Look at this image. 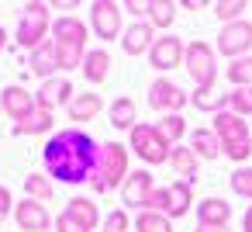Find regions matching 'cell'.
I'll return each instance as SVG.
<instances>
[{
  "instance_id": "obj_1",
  "label": "cell",
  "mask_w": 252,
  "mask_h": 232,
  "mask_svg": "<svg viewBox=\"0 0 252 232\" xmlns=\"http://www.w3.org/2000/svg\"><path fill=\"white\" fill-rule=\"evenodd\" d=\"M42 159L49 166V173L63 184H90L97 159H100V146L80 132V128H63L52 135V142H45Z\"/></svg>"
},
{
  "instance_id": "obj_2",
  "label": "cell",
  "mask_w": 252,
  "mask_h": 232,
  "mask_svg": "<svg viewBox=\"0 0 252 232\" xmlns=\"http://www.w3.org/2000/svg\"><path fill=\"white\" fill-rule=\"evenodd\" d=\"M214 135L221 139V153L235 163H245L252 156V132L245 125V118L231 115V111H221L214 115Z\"/></svg>"
},
{
  "instance_id": "obj_3",
  "label": "cell",
  "mask_w": 252,
  "mask_h": 232,
  "mask_svg": "<svg viewBox=\"0 0 252 232\" xmlns=\"http://www.w3.org/2000/svg\"><path fill=\"white\" fill-rule=\"evenodd\" d=\"M125 180H128V149L121 142L100 146V159H97V170L90 177V187L97 194H107V191L121 187Z\"/></svg>"
},
{
  "instance_id": "obj_4",
  "label": "cell",
  "mask_w": 252,
  "mask_h": 232,
  "mask_svg": "<svg viewBox=\"0 0 252 232\" xmlns=\"http://www.w3.org/2000/svg\"><path fill=\"white\" fill-rule=\"evenodd\" d=\"M183 70L190 73V80L197 83V90H214L218 80V56L207 42H190L187 56H183Z\"/></svg>"
},
{
  "instance_id": "obj_5",
  "label": "cell",
  "mask_w": 252,
  "mask_h": 232,
  "mask_svg": "<svg viewBox=\"0 0 252 232\" xmlns=\"http://www.w3.org/2000/svg\"><path fill=\"white\" fill-rule=\"evenodd\" d=\"M49 4H25L21 11V21H18V45L21 49H38L45 42V32H49Z\"/></svg>"
},
{
  "instance_id": "obj_6",
  "label": "cell",
  "mask_w": 252,
  "mask_h": 232,
  "mask_svg": "<svg viewBox=\"0 0 252 232\" xmlns=\"http://www.w3.org/2000/svg\"><path fill=\"white\" fill-rule=\"evenodd\" d=\"M131 149H135V156L145 159L149 166L166 163L169 153H173V146L156 132V125H135V128H131Z\"/></svg>"
},
{
  "instance_id": "obj_7",
  "label": "cell",
  "mask_w": 252,
  "mask_h": 232,
  "mask_svg": "<svg viewBox=\"0 0 252 232\" xmlns=\"http://www.w3.org/2000/svg\"><path fill=\"white\" fill-rule=\"evenodd\" d=\"M249 49H252V21H231V25H224L221 28V35H218V52L221 56H228V59H242V56H249Z\"/></svg>"
},
{
  "instance_id": "obj_8",
  "label": "cell",
  "mask_w": 252,
  "mask_h": 232,
  "mask_svg": "<svg viewBox=\"0 0 252 232\" xmlns=\"http://www.w3.org/2000/svg\"><path fill=\"white\" fill-rule=\"evenodd\" d=\"M187 90L180 87V83H173V80H166V77H159L152 87H149V104L156 108V111H162V115H180L183 108H187Z\"/></svg>"
},
{
  "instance_id": "obj_9",
  "label": "cell",
  "mask_w": 252,
  "mask_h": 232,
  "mask_svg": "<svg viewBox=\"0 0 252 232\" xmlns=\"http://www.w3.org/2000/svg\"><path fill=\"white\" fill-rule=\"evenodd\" d=\"M183 56H187V45H183L176 35H162V39H156V45L149 49V63H152V70H159V73L176 70V66L183 63Z\"/></svg>"
},
{
  "instance_id": "obj_10",
  "label": "cell",
  "mask_w": 252,
  "mask_h": 232,
  "mask_svg": "<svg viewBox=\"0 0 252 232\" xmlns=\"http://www.w3.org/2000/svg\"><path fill=\"white\" fill-rule=\"evenodd\" d=\"M90 25L97 32V39L111 42L121 35V4H111V0H97L90 7Z\"/></svg>"
},
{
  "instance_id": "obj_11",
  "label": "cell",
  "mask_w": 252,
  "mask_h": 232,
  "mask_svg": "<svg viewBox=\"0 0 252 232\" xmlns=\"http://www.w3.org/2000/svg\"><path fill=\"white\" fill-rule=\"evenodd\" d=\"M152 191H156L152 173H149V170H135V173H128V180L121 184V201H125L128 208H142V211H145Z\"/></svg>"
},
{
  "instance_id": "obj_12",
  "label": "cell",
  "mask_w": 252,
  "mask_h": 232,
  "mask_svg": "<svg viewBox=\"0 0 252 232\" xmlns=\"http://www.w3.org/2000/svg\"><path fill=\"white\" fill-rule=\"evenodd\" d=\"M14 222H18V229H21V232H49L52 215L45 211V204H42V201L28 197V201H21V204L14 208Z\"/></svg>"
},
{
  "instance_id": "obj_13",
  "label": "cell",
  "mask_w": 252,
  "mask_h": 232,
  "mask_svg": "<svg viewBox=\"0 0 252 232\" xmlns=\"http://www.w3.org/2000/svg\"><path fill=\"white\" fill-rule=\"evenodd\" d=\"M35 104L45 108V111H56L59 104H73V83L63 80V77H52L42 83V90L35 94Z\"/></svg>"
},
{
  "instance_id": "obj_14",
  "label": "cell",
  "mask_w": 252,
  "mask_h": 232,
  "mask_svg": "<svg viewBox=\"0 0 252 232\" xmlns=\"http://www.w3.org/2000/svg\"><path fill=\"white\" fill-rule=\"evenodd\" d=\"M0 108H4V111L14 118V125H18V121H21V118H28L38 104H35V97H32L25 87H18V83H14V87H4V94H0Z\"/></svg>"
},
{
  "instance_id": "obj_15",
  "label": "cell",
  "mask_w": 252,
  "mask_h": 232,
  "mask_svg": "<svg viewBox=\"0 0 252 232\" xmlns=\"http://www.w3.org/2000/svg\"><path fill=\"white\" fill-rule=\"evenodd\" d=\"M156 45V28L149 25V21H135L128 32H125V39H121V49L128 52V56H142V52H149Z\"/></svg>"
},
{
  "instance_id": "obj_16",
  "label": "cell",
  "mask_w": 252,
  "mask_h": 232,
  "mask_svg": "<svg viewBox=\"0 0 252 232\" xmlns=\"http://www.w3.org/2000/svg\"><path fill=\"white\" fill-rule=\"evenodd\" d=\"M169 166L176 170V177H180L183 184H197V177H200V163H197V153H193L190 146H173Z\"/></svg>"
},
{
  "instance_id": "obj_17",
  "label": "cell",
  "mask_w": 252,
  "mask_h": 232,
  "mask_svg": "<svg viewBox=\"0 0 252 232\" xmlns=\"http://www.w3.org/2000/svg\"><path fill=\"white\" fill-rule=\"evenodd\" d=\"M28 66H32V73H35V77L52 80V73L59 70V52H56V42H52V39H45V42H42V45L32 52Z\"/></svg>"
},
{
  "instance_id": "obj_18",
  "label": "cell",
  "mask_w": 252,
  "mask_h": 232,
  "mask_svg": "<svg viewBox=\"0 0 252 232\" xmlns=\"http://www.w3.org/2000/svg\"><path fill=\"white\" fill-rule=\"evenodd\" d=\"M190 204H193V184L176 180L166 187V218H183L190 211Z\"/></svg>"
},
{
  "instance_id": "obj_19",
  "label": "cell",
  "mask_w": 252,
  "mask_h": 232,
  "mask_svg": "<svg viewBox=\"0 0 252 232\" xmlns=\"http://www.w3.org/2000/svg\"><path fill=\"white\" fill-rule=\"evenodd\" d=\"M231 222V204L224 197H204L197 204V225H228Z\"/></svg>"
},
{
  "instance_id": "obj_20",
  "label": "cell",
  "mask_w": 252,
  "mask_h": 232,
  "mask_svg": "<svg viewBox=\"0 0 252 232\" xmlns=\"http://www.w3.org/2000/svg\"><path fill=\"white\" fill-rule=\"evenodd\" d=\"M52 39L56 42H69V45H87V25L80 18H59L52 21Z\"/></svg>"
},
{
  "instance_id": "obj_21",
  "label": "cell",
  "mask_w": 252,
  "mask_h": 232,
  "mask_svg": "<svg viewBox=\"0 0 252 232\" xmlns=\"http://www.w3.org/2000/svg\"><path fill=\"white\" fill-rule=\"evenodd\" d=\"M66 215H69L73 222H80L87 232H94L97 225H104V222H100V211H97V204H94L90 197H73V201L66 204Z\"/></svg>"
},
{
  "instance_id": "obj_22",
  "label": "cell",
  "mask_w": 252,
  "mask_h": 232,
  "mask_svg": "<svg viewBox=\"0 0 252 232\" xmlns=\"http://www.w3.org/2000/svg\"><path fill=\"white\" fill-rule=\"evenodd\" d=\"M190 149L197 153V159H218L221 139L214 135V128H197V132H190Z\"/></svg>"
},
{
  "instance_id": "obj_23",
  "label": "cell",
  "mask_w": 252,
  "mask_h": 232,
  "mask_svg": "<svg viewBox=\"0 0 252 232\" xmlns=\"http://www.w3.org/2000/svg\"><path fill=\"white\" fill-rule=\"evenodd\" d=\"M107 73H111V56H107V49H90L87 59H83V77H87L90 83H104Z\"/></svg>"
},
{
  "instance_id": "obj_24",
  "label": "cell",
  "mask_w": 252,
  "mask_h": 232,
  "mask_svg": "<svg viewBox=\"0 0 252 232\" xmlns=\"http://www.w3.org/2000/svg\"><path fill=\"white\" fill-rule=\"evenodd\" d=\"M52 111H45V108H35L28 118H21L18 125H14V135H45V132H52Z\"/></svg>"
},
{
  "instance_id": "obj_25",
  "label": "cell",
  "mask_w": 252,
  "mask_h": 232,
  "mask_svg": "<svg viewBox=\"0 0 252 232\" xmlns=\"http://www.w3.org/2000/svg\"><path fill=\"white\" fill-rule=\"evenodd\" d=\"M100 111H104L100 94H80V97H73V104H69V118H73V121H90V118H97Z\"/></svg>"
},
{
  "instance_id": "obj_26",
  "label": "cell",
  "mask_w": 252,
  "mask_h": 232,
  "mask_svg": "<svg viewBox=\"0 0 252 232\" xmlns=\"http://www.w3.org/2000/svg\"><path fill=\"white\" fill-rule=\"evenodd\" d=\"M190 104H193L197 111L221 115V111H228V94H218V90H197V94L190 97Z\"/></svg>"
},
{
  "instance_id": "obj_27",
  "label": "cell",
  "mask_w": 252,
  "mask_h": 232,
  "mask_svg": "<svg viewBox=\"0 0 252 232\" xmlns=\"http://www.w3.org/2000/svg\"><path fill=\"white\" fill-rule=\"evenodd\" d=\"M135 121H138V118H135V101H131V97H118V101L111 104V125L131 132Z\"/></svg>"
},
{
  "instance_id": "obj_28",
  "label": "cell",
  "mask_w": 252,
  "mask_h": 232,
  "mask_svg": "<svg viewBox=\"0 0 252 232\" xmlns=\"http://www.w3.org/2000/svg\"><path fill=\"white\" fill-rule=\"evenodd\" d=\"M156 132H159L169 146H180V139H183V132H187V121H183V115H162V121H156Z\"/></svg>"
},
{
  "instance_id": "obj_29",
  "label": "cell",
  "mask_w": 252,
  "mask_h": 232,
  "mask_svg": "<svg viewBox=\"0 0 252 232\" xmlns=\"http://www.w3.org/2000/svg\"><path fill=\"white\" fill-rule=\"evenodd\" d=\"M145 14H149L152 28H169L173 18H176V7L169 4V0H152V4H145Z\"/></svg>"
},
{
  "instance_id": "obj_30",
  "label": "cell",
  "mask_w": 252,
  "mask_h": 232,
  "mask_svg": "<svg viewBox=\"0 0 252 232\" xmlns=\"http://www.w3.org/2000/svg\"><path fill=\"white\" fill-rule=\"evenodd\" d=\"M224 77L235 83V87H252V56H242V59H231Z\"/></svg>"
},
{
  "instance_id": "obj_31",
  "label": "cell",
  "mask_w": 252,
  "mask_h": 232,
  "mask_svg": "<svg viewBox=\"0 0 252 232\" xmlns=\"http://www.w3.org/2000/svg\"><path fill=\"white\" fill-rule=\"evenodd\" d=\"M52 42H56V39H52ZM56 52H59V70H76V66H83V59H87L83 45H69V42H56Z\"/></svg>"
},
{
  "instance_id": "obj_32",
  "label": "cell",
  "mask_w": 252,
  "mask_h": 232,
  "mask_svg": "<svg viewBox=\"0 0 252 232\" xmlns=\"http://www.w3.org/2000/svg\"><path fill=\"white\" fill-rule=\"evenodd\" d=\"M135 232H173V225H169V218L159 215V211H138Z\"/></svg>"
},
{
  "instance_id": "obj_33",
  "label": "cell",
  "mask_w": 252,
  "mask_h": 232,
  "mask_svg": "<svg viewBox=\"0 0 252 232\" xmlns=\"http://www.w3.org/2000/svg\"><path fill=\"white\" fill-rule=\"evenodd\" d=\"M25 191H28L35 201H49V197L56 194V184H52L49 177H42V173H32V177H25Z\"/></svg>"
},
{
  "instance_id": "obj_34",
  "label": "cell",
  "mask_w": 252,
  "mask_h": 232,
  "mask_svg": "<svg viewBox=\"0 0 252 232\" xmlns=\"http://www.w3.org/2000/svg\"><path fill=\"white\" fill-rule=\"evenodd\" d=\"M228 111L238 115V118L252 115V87H235V90L228 94Z\"/></svg>"
},
{
  "instance_id": "obj_35",
  "label": "cell",
  "mask_w": 252,
  "mask_h": 232,
  "mask_svg": "<svg viewBox=\"0 0 252 232\" xmlns=\"http://www.w3.org/2000/svg\"><path fill=\"white\" fill-rule=\"evenodd\" d=\"M242 11H249V4H245V0H218V4H214V14H218L224 25L242 21Z\"/></svg>"
},
{
  "instance_id": "obj_36",
  "label": "cell",
  "mask_w": 252,
  "mask_h": 232,
  "mask_svg": "<svg viewBox=\"0 0 252 232\" xmlns=\"http://www.w3.org/2000/svg\"><path fill=\"white\" fill-rule=\"evenodd\" d=\"M228 184H231V191H235L238 197H249V201H252V166H238V170L228 177Z\"/></svg>"
},
{
  "instance_id": "obj_37",
  "label": "cell",
  "mask_w": 252,
  "mask_h": 232,
  "mask_svg": "<svg viewBox=\"0 0 252 232\" xmlns=\"http://www.w3.org/2000/svg\"><path fill=\"white\" fill-rule=\"evenodd\" d=\"M104 232H128V211H111L107 218H104Z\"/></svg>"
},
{
  "instance_id": "obj_38",
  "label": "cell",
  "mask_w": 252,
  "mask_h": 232,
  "mask_svg": "<svg viewBox=\"0 0 252 232\" xmlns=\"http://www.w3.org/2000/svg\"><path fill=\"white\" fill-rule=\"evenodd\" d=\"M56 232H87V229H83L80 222H73V218H69V215L63 211V215L56 218Z\"/></svg>"
},
{
  "instance_id": "obj_39",
  "label": "cell",
  "mask_w": 252,
  "mask_h": 232,
  "mask_svg": "<svg viewBox=\"0 0 252 232\" xmlns=\"http://www.w3.org/2000/svg\"><path fill=\"white\" fill-rule=\"evenodd\" d=\"M14 211V201H11V191L4 187V184H0V218H4V215H11Z\"/></svg>"
},
{
  "instance_id": "obj_40",
  "label": "cell",
  "mask_w": 252,
  "mask_h": 232,
  "mask_svg": "<svg viewBox=\"0 0 252 232\" xmlns=\"http://www.w3.org/2000/svg\"><path fill=\"white\" fill-rule=\"evenodd\" d=\"M242 232H252V204H249L245 215H242Z\"/></svg>"
},
{
  "instance_id": "obj_41",
  "label": "cell",
  "mask_w": 252,
  "mask_h": 232,
  "mask_svg": "<svg viewBox=\"0 0 252 232\" xmlns=\"http://www.w3.org/2000/svg\"><path fill=\"white\" fill-rule=\"evenodd\" d=\"M197 232H231L228 225H197Z\"/></svg>"
},
{
  "instance_id": "obj_42",
  "label": "cell",
  "mask_w": 252,
  "mask_h": 232,
  "mask_svg": "<svg viewBox=\"0 0 252 232\" xmlns=\"http://www.w3.org/2000/svg\"><path fill=\"white\" fill-rule=\"evenodd\" d=\"M125 11H131V14H142V11H145V4H135V0H128V4H125Z\"/></svg>"
},
{
  "instance_id": "obj_43",
  "label": "cell",
  "mask_w": 252,
  "mask_h": 232,
  "mask_svg": "<svg viewBox=\"0 0 252 232\" xmlns=\"http://www.w3.org/2000/svg\"><path fill=\"white\" fill-rule=\"evenodd\" d=\"M4 42H7V32H4V28H0V49H4Z\"/></svg>"
}]
</instances>
